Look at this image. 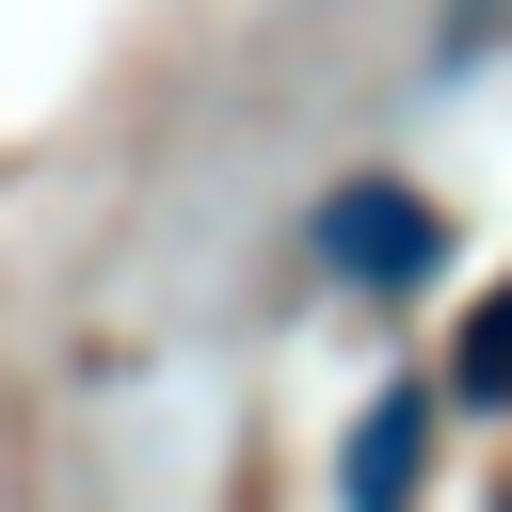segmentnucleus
<instances>
[{"instance_id":"nucleus-3","label":"nucleus","mask_w":512,"mask_h":512,"mask_svg":"<svg viewBox=\"0 0 512 512\" xmlns=\"http://www.w3.org/2000/svg\"><path fill=\"white\" fill-rule=\"evenodd\" d=\"M448 400H512V304H480V320H464V368H448Z\"/></svg>"},{"instance_id":"nucleus-1","label":"nucleus","mask_w":512,"mask_h":512,"mask_svg":"<svg viewBox=\"0 0 512 512\" xmlns=\"http://www.w3.org/2000/svg\"><path fill=\"white\" fill-rule=\"evenodd\" d=\"M320 256H336L352 288H416V272L448 256V224H432L416 192H384V176H352V192L320 208Z\"/></svg>"},{"instance_id":"nucleus-2","label":"nucleus","mask_w":512,"mask_h":512,"mask_svg":"<svg viewBox=\"0 0 512 512\" xmlns=\"http://www.w3.org/2000/svg\"><path fill=\"white\" fill-rule=\"evenodd\" d=\"M416 448H432V384L368 400V432H352V512H400V496H416Z\"/></svg>"}]
</instances>
